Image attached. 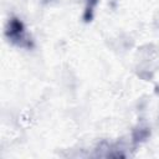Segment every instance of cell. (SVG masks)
<instances>
[{"label":"cell","mask_w":159,"mask_h":159,"mask_svg":"<svg viewBox=\"0 0 159 159\" xmlns=\"http://www.w3.org/2000/svg\"><path fill=\"white\" fill-rule=\"evenodd\" d=\"M5 36L11 43H14L17 47L31 48L34 46V40L27 32L26 26L17 17L9 19L5 27Z\"/></svg>","instance_id":"obj_1"},{"label":"cell","mask_w":159,"mask_h":159,"mask_svg":"<svg viewBox=\"0 0 159 159\" xmlns=\"http://www.w3.org/2000/svg\"><path fill=\"white\" fill-rule=\"evenodd\" d=\"M96 5H97V0H86L84 12H83V19H84V21H91V20H92Z\"/></svg>","instance_id":"obj_2"}]
</instances>
